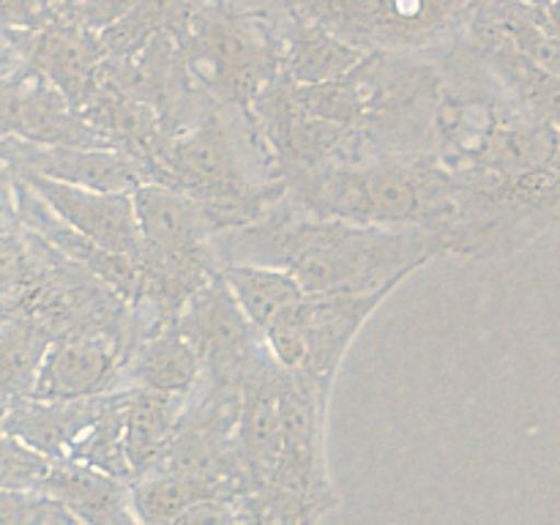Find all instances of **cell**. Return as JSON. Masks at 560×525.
I'll list each match as a JSON object with an SVG mask.
<instances>
[{
    "instance_id": "6da1fadb",
    "label": "cell",
    "mask_w": 560,
    "mask_h": 525,
    "mask_svg": "<svg viewBox=\"0 0 560 525\" xmlns=\"http://www.w3.org/2000/svg\"><path fill=\"white\" fill-rule=\"evenodd\" d=\"M219 262L288 271L306 293H381L448 255L432 230H392L320 217L284 197L266 217L211 238Z\"/></svg>"
},
{
    "instance_id": "7a4b0ae2",
    "label": "cell",
    "mask_w": 560,
    "mask_h": 525,
    "mask_svg": "<svg viewBox=\"0 0 560 525\" xmlns=\"http://www.w3.org/2000/svg\"><path fill=\"white\" fill-rule=\"evenodd\" d=\"M288 197L320 217L392 230H432L459 255L479 224L481 197L470 178L427 153H370L284 175Z\"/></svg>"
},
{
    "instance_id": "3957f363",
    "label": "cell",
    "mask_w": 560,
    "mask_h": 525,
    "mask_svg": "<svg viewBox=\"0 0 560 525\" xmlns=\"http://www.w3.org/2000/svg\"><path fill=\"white\" fill-rule=\"evenodd\" d=\"M126 405L129 388L85 399H16L5 405L3 432L55 463L135 481L124 446Z\"/></svg>"
},
{
    "instance_id": "277c9868",
    "label": "cell",
    "mask_w": 560,
    "mask_h": 525,
    "mask_svg": "<svg viewBox=\"0 0 560 525\" xmlns=\"http://www.w3.org/2000/svg\"><path fill=\"white\" fill-rule=\"evenodd\" d=\"M180 38L191 80L224 107L252 109L279 77L282 38L260 20L224 3L202 5Z\"/></svg>"
},
{
    "instance_id": "5b68a950",
    "label": "cell",
    "mask_w": 560,
    "mask_h": 525,
    "mask_svg": "<svg viewBox=\"0 0 560 525\" xmlns=\"http://www.w3.org/2000/svg\"><path fill=\"white\" fill-rule=\"evenodd\" d=\"M301 16L364 52H430L474 27L485 0H295Z\"/></svg>"
},
{
    "instance_id": "8992f818",
    "label": "cell",
    "mask_w": 560,
    "mask_h": 525,
    "mask_svg": "<svg viewBox=\"0 0 560 525\" xmlns=\"http://www.w3.org/2000/svg\"><path fill=\"white\" fill-rule=\"evenodd\" d=\"M388 293L392 290L306 293L277 326L268 328V350L284 370L310 375L331 388L345 353Z\"/></svg>"
},
{
    "instance_id": "52a82bcc",
    "label": "cell",
    "mask_w": 560,
    "mask_h": 525,
    "mask_svg": "<svg viewBox=\"0 0 560 525\" xmlns=\"http://www.w3.org/2000/svg\"><path fill=\"white\" fill-rule=\"evenodd\" d=\"M178 323L200 355L208 386L241 388L252 372L271 359L266 337L241 310L222 273L191 295Z\"/></svg>"
},
{
    "instance_id": "ba28073f",
    "label": "cell",
    "mask_w": 560,
    "mask_h": 525,
    "mask_svg": "<svg viewBox=\"0 0 560 525\" xmlns=\"http://www.w3.org/2000/svg\"><path fill=\"white\" fill-rule=\"evenodd\" d=\"M268 145L277 153L282 178L290 173L320 170L350 153L355 131L312 115L295 96L293 82L282 74L266 88L252 107Z\"/></svg>"
},
{
    "instance_id": "9c48e42d",
    "label": "cell",
    "mask_w": 560,
    "mask_h": 525,
    "mask_svg": "<svg viewBox=\"0 0 560 525\" xmlns=\"http://www.w3.org/2000/svg\"><path fill=\"white\" fill-rule=\"evenodd\" d=\"M3 137L36 145L107 148L88 124L85 113L69 102L55 82L25 60H5L3 74Z\"/></svg>"
},
{
    "instance_id": "30bf717a",
    "label": "cell",
    "mask_w": 560,
    "mask_h": 525,
    "mask_svg": "<svg viewBox=\"0 0 560 525\" xmlns=\"http://www.w3.org/2000/svg\"><path fill=\"white\" fill-rule=\"evenodd\" d=\"M9 49L36 66L69 96L77 109H88L109 77V52L102 33L77 20H60L38 33H9Z\"/></svg>"
},
{
    "instance_id": "8fae6325",
    "label": "cell",
    "mask_w": 560,
    "mask_h": 525,
    "mask_svg": "<svg viewBox=\"0 0 560 525\" xmlns=\"http://www.w3.org/2000/svg\"><path fill=\"white\" fill-rule=\"evenodd\" d=\"M3 162L14 173L42 175L60 184L98 191L135 195L142 184H151L145 167L137 159L113 148L36 145L16 137H3Z\"/></svg>"
},
{
    "instance_id": "7c38bea8",
    "label": "cell",
    "mask_w": 560,
    "mask_h": 525,
    "mask_svg": "<svg viewBox=\"0 0 560 525\" xmlns=\"http://www.w3.org/2000/svg\"><path fill=\"white\" fill-rule=\"evenodd\" d=\"M9 170V167H5ZM14 173V170H11ZM25 180L69 228L88 235L96 244L113 252L140 257L142 260V233L137 222L135 195L126 191H98L85 186L60 184V180L42 178V175L14 173Z\"/></svg>"
},
{
    "instance_id": "4fadbf2b",
    "label": "cell",
    "mask_w": 560,
    "mask_h": 525,
    "mask_svg": "<svg viewBox=\"0 0 560 525\" xmlns=\"http://www.w3.org/2000/svg\"><path fill=\"white\" fill-rule=\"evenodd\" d=\"M126 350L102 334H60L38 370L33 399H85L124 388Z\"/></svg>"
},
{
    "instance_id": "5bb4252c",
    "label": "cell",
    "mask_w": 560,
    "mask_h": 525,
    "mask_svg": "<svg viewBox=\"0 0 560 525\" xmlns=\"http://www.w3.org/2000/svg\"><path fill=\"white\" fill-rule=\"evenodd\" d=\"M142 233V262L195 260L211 255L213 228L195 197L167 184H142L135 191Z\"/></svg>"
},
{
    "instance_id": "9a60e30c",
    "label": "cell",
    "mask_w": 560,
    "mask_h": 525,
    "mask_svg": "<svg viewBox=\"0 0 560 525\" xmlns=\"http://www.w3.org/2000/svg\"><path fill=\"white\" fill-rule=\"evenodd\" d=\"M82 113L104 145L137 159L145 167L148 178L153 180V170L167 148L170 135L145 102L131 96L124 85L107 77L102 93Z\"/></svg>"
},
{
    "instance_id": "2e32d148",
    "label": "cell",
    "mask_w": 560,
    "mask_h": 525,
    "mask_svg": "<svg viewBox=\"0 0 560 525\" xmlns=\"http://www.w3.org/2000/svg\"><path fill=\"white\" fill-rule=\"evenodd\" d=\"M202 381V361L178 320L145 334L124 366V388H156L191 397Z\"/></svg>"
},
{
    "instance_id": "e0dca14e",
    "label": "cell",
    "mask_w": 560,
    "mask_h": 525,
    "mask_svg": "<svg viewBox=\"0 0 560 525\" xmlns=\"http://www.w3.org/2000/svg\"><path fill=\"white\" fill-rule=\"evenodd\" d=\"M191 397L156 392V388H129L126 405L124 446L135 481L162 465L180 430ZM131 481V485H135Z\"/></svg>"
},
{
    "instance_id": "ac0fdd59",
    "label": "cell",
    "mask_w": 560,
    "mask_h": 525,
    "mask_svg": "<svg viewBox=\"0 0 560 525\" xmlns=\"http://www.w3.org/2000/svg\"><path fill=\"white\" fill-rule=\"evenodd\" d=\"M366 55L370 52L345 42L320 22L299 16L282 36L279 74L295 85H320V82L350 77L364 63Z\"/></svg>"
},
{
    "instance_id": "d6986e66",
    "label": "cell",
    "mask_w": 560,
    "mask_h": 525,
    "mask_svg": "<svg viewBox=\"0 0 560 525\" xmlns=\"http://www.w3.org/2000/svg\"><path fill=\"white\" fill-rule=\"evenodd\" d=\"M211 498L238 501V492L211 476L180 468H156L131 485V501L145 525H170L186 509L197 506L200 501H211Z\"/></svg>"
},
{
    "instance_id": "ffe728a7",
    "label": "cell",
    "mask_w": 560,
    "mask_h": 525,
    "mask_svg": "<svg viewBox=\"0 0 560 525\" xmlns=\"http://www.w3.org/2000/svg\"><path fill=\"white\" fill-rule=\"evenodd\" d=\"M222 277L262 337L306 295L299 279L273 266L235 262V266L222 268Z\"/></svg>"
},
{
    "instance_id": "44dd1931",
    "label": "cell",
    "mask_w": 560,
    "mask_h": 525,
    "mask_svg": "<svg viewBox=\"0 0 560 525\" xmlns=\"http://www.w3.org/2000/svg\"><path fill=\"white\" fill-rule=\"evenodd\" d=\"M479 52L530 113L560 131V74L541 69L512 44H481Z\"/></svg>"
},
{
    "instance_id": "7402d4cb",
    "label": "cell",
    "mask_w": 560,
    "mask_h": 525,
    "mask_svg": "<svg viewBox=\"0 0 560 525\" xmlns=\"http://www.w3.org/2000/svg\"><path fill=\"white\" fill-rule=\"evenodd\" d=\"M52 331L27 315H3V339H0V355H3V399L5 405L16 399L33 397L38 370L44 364Z\"/></svg>"
},
{
    "instance_id": "603a6c76",
    "label": "cell",
    "mask_w": 560,
    "mask_h": 525,
    "mask_svg": "<svg viewBox=\"0 0 560 525\" xmlns=\"http://www.w3.org/2000/svg\"><path fill=\"white\" fill-rule=\"evenodd\" d=\"M295 96L317 118H326L331 124L345 126L350 131L364 129L366 104L355 77H342V80L320 82V85H295Z\"/></svg>"
},
{
    "instance_id": "cb8c5ba5",
    "label": "cell",
    "mask_w": 560,
    "mask_h": 525,
    "mask_svg": "<svg viewBox=\"0 0 560 525\" xmlns=\"http://www.w3.org/2000/svg\"><path fill=\"white\" fill-rule=\"evenodd\" d=\"M60 20H71L52 0H3V27L9 33H38Z\"/></svg>"
},
{
    "instance_id": "d4e9b609",
    "label": "cell",
    "mask_w": 560,
    "mask_h": 525,
    "mask_svg": "<svg viewBox=\"0 0 560 525\" xmlns=\"http://www.w3.org/2000/svg\"><path fill=\"white\" fill-rule=\"evenodd\" d=\"M170 525H246L244 509L233 498H211L186 509Z\"/></svg>"
},
{
    "instance_id": "484cf974",
    "label": "cell",
    "mask_w": 560,
    "mask_h": 525,
    "mask_svg": "<svg viewBox=\"0 0 560 525\" xmlns=\"http://www.w3.org/2000/svg\"><path fill=\"white\" fill-rule=\"evenodd\" d=\"M534 16H536V22H539V25L550 33V36H556L560 42V0H550L547 5L534 9Z\"/></svg>"
},
{
    "instance_id": "4316f807",
    "label": "cell",
    "mask_w": 560,
    "mask_h": 525,
    "mask_svg": "<svg viewBox=\"0 0 560 525\" xmlns=\"http://www.w3.org/2000/svg\"><path fill=\"white\" fill-rule=\"evenodd\" d=\"M512 3H523V5H530V9H539V5H547L550 0H512Z\"/></svg>"
},
{
    "instance_id": "83f0119b",
    "label": "cell",
    "mask_w": 560,
    "mask_h": 525,
    "mask_svg": "<svg viewBox=\"0 0 560 525\" xmlns=\"http://www.w3.org/2000/svg\"><path fill=\"white\" fill-rule=\"evenodd\" d=\"M52 3H55V5H60V9H63L66 14H69V9H71V5L77 3V0H52ZM69 16H71V14H69Z\"/></svg>"
}]
</instances>
